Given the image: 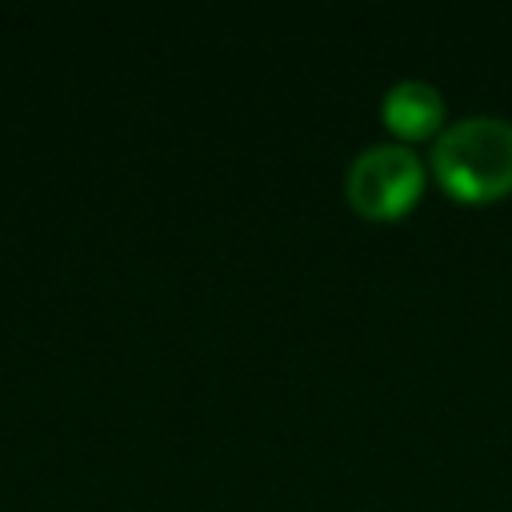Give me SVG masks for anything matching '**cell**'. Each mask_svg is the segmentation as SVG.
I'll return each instance as SVG.
<instances>
[{"mask_svg":"<svg viewBox=\"0 0 512 512\" xmlns=\"http://www.w3.org/2000/svg\"><path fill=\"white\" fill-rule=\"evenodd\" d=\"M424 188V164L408 144H368L344 172V192L364 216H396Z\"/></svg>","mask_w":512,"mask_h":512,"instance_id":"7a4b0ae2","label":"cell"},{"mask_svg":"<svg viewBox=\"0 0 512 512\" xmlns=\"http://www.w3.org/2000/svg\"><path fill=\"white\" fill-rule=\"evenodd\" d=\"M436 176L464 200H492L512 188V120L460 116L432 144Z\"/></svg>","mask_w":512,"mask_h":512,"instance_id":"6da1fadb","label":"cell"},{"mask_svg":"<svg viewBox=\"0 0 512 512\" xmlns=\"http://www.w3.org/2000/svg\"><path fill=\"white\" fill-rule=\"evenodd\" d=\"M380 112H384V120H388L400 136H424V132H432V128L440 124L444 100H440V92H436L428 80L404 76V80H396V84L384 92Z\"/></svg>","mask_w":512,"mask_h":512,"instance_id":"3957f363","label":"cell"}]
</instances>
